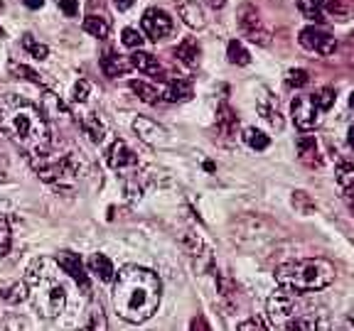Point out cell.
<instances>
[{"label": "cell", "mask_w": 354, "mask_h": 331, "mask_svg": "<svg viewBox=\"0 0 354 331\" xmlns=\"http://www.w3.org/2000/svg\"><path fill=\"white\" fill-rule=\"evenodd\" d=\"M162 285L153 270L128 265L113 280V309L131 324L148 321L160 307Z\"/></svg>", "instance_id": "6da1fadb"}, {"label": "cell", "mask_w": 354, "mask_h": 331, "mask_svg": "<svg viewBox=\"0 0 354 331\" xmlns=\"http://www.w3.org/2000/svg\"><path fill=\"white\" fill-rule=\"evenodd\" d=\"M0 130L28 157L52 148V132L42 118V110L20 96L10 94L0 99Z\"/></svg>", "instance_id": "7a4b0ae2"}, {"label": "cell", "mask_w": 354, "mask_h": 331, "mask_svg": "<svg viewBox=\"0 0 354 331\" xmlns=\"http://www.w3.org/2000/svg\"><path fill=\"white\" fill-rule=\"evenodd\" d=\"M266 312L276 331H330V319L325 309L310 302L305 294L281 290L268 299Z\"/></svg>", "instance_id": "3957f363"}, {"label": "cell", "mask_w": 354, "mask_h": 331, "mask_svg": "<svg viewBox=\"0 0 354 331\" xmlns=\"http://www.w3.org/2000/svg\"><path fill=\"white\" fill-rule=\"evenodd\" d=\"M25 287L32 307L44 319H55L66 307V287L62 282L59 265L52 258H35L25 275Z\"/></svg>", "instance_id": "277c9868"}, {"label": "cell", "mask_w": 354, "mask_h": 331, "mask_svg": "<svg viewBox=\"0 0 354 331\" xmlns=\"http://www.w3.org/2000/svg\"><path fill=\"white\" fill-rule=\"evenodd\" d=\"M276 282L281 290L295 294L320 292L335 282V268L322 258H305L283 263L276 270Z\"/></svg>", "instance_id": "5b68a950"}, {"label": "cell", "mask_w": 354, "mask_h": 331, "mask_svg": "<svg viewBox=\"0 0 354 331\" xmlns=\"http://www.w3.org/2000/svg\"><path fill=\"white\" fill-rule=\"evenodd\" d=\"M32 170L37 177H42L44 182L55 184V187H72L79 177V165L74 160L72 152H57L55 148L44 150V152L28 157Z\"/></svg>", "instance_id": "8992f818"}, {"label": "cell", "mask_w": 354, "mask_h": 331, "mask_svg": "<svg viewBox=\"0 0 354 331\" xmlns=\"http://www.w3.org/2000/svg\"><path fill=\"white\" fill-rule=\"evenodd\" d=\"M140 30H143L148 39L158 42V39L167 37L172 32V17L162 8H148L143 12V17H140Z\"/></svg>", "instance_id": "52a82bcc"}, {"label": "cell", "mask_w": 354, "mask_h": 331, "mask_svg": "<svg viewBox=\"0 0 354 331\" xmlns=\"http://www.w3.org/2000/svg\"><path fill=\"white\" fill-rule=\"evenodd\" d=\"M239 28H241V32L246 34L251 42H256V44L271 42V32H268V28L263 25L261 15L256 12V8L243 6L241 10H239Z\"/></svg>", "instance_id": "ba28073f"}, {"label": "cell", "mask_w": 354, "mask_h": 331, "mask_svg": "<svg viewBox=\"0 0 354 331\" xmlns=\"http://www.w3.org/2000/svg\"><path fill=\"white\" fill-rule=\"evenodd\" d=\"M300 44H303L305 50L317 52V54H322V57L335 54V50H337V39L332 37L330 32H325V30L315 28V25L300 30Z\"/></svg>", "instance_id": "9c48e42d"}, {"label": "cell", "mask_w": 354, "mask_h": 331, "mask_svg": "<svg viewBox=\"0 0 354 331\" xmlns=\"http://www.w3.org/2000/svg\"><path fill=\"white\" fill-rule=\"evenodd\" d=\"M290 113H293L295 128H300L303 132L313 130L320 123V110L310 101V96H295L293 103H290Z\"/></svg>", "instance_id": "30bf717a"}, {"label": "cell", "mask_w": 354, "mask_h": 331, "mask_svg": "<svg viewBox=\"0 0 354 331\" xmlns=\"http://www.w3.org/2000/svg\"><path fill=\"white\" fill-rule=\"evenodd\" d=\"M57 265H59V270L66 272V275L72 277L79 287H82V292L88 294L91 292V282H88V272L84 270V263L79 258V253H72V250H62L57 255Z\"/></svg>", "instance_id": "8fae6325"}, {"label": "cell", "mask_w": 354, "mask_h": 331, "mask_svg": "<svg viewBox=\"0 0 354 331\" xmlns=\"http://www.w3.org/2000/svg\"><path fill=\"white\" fill-rule=\"evenodd\" d=\"M106 162H109L111 170L116 172H133L138 165V157L123 140H113L111 148L106 150Z\"/></svg>", "instance_id": "7c38bea8"}, {"label": "cell", "mask_w": 354, "mask_h": 331, "mask_svg": "<svg viewBox=\"0 0 354 331\" xmlns=\"http://www.w3.org/2000/svg\"><path fill=\"white\" fill-rule=\"evenodd\" d=\"M133 130L138 132V138L148 145H162L167 140L165 128L158 126V123L150 121V118H136V121H133Z\"/></svg>", "instance_id": "4fadbf2b"}, {"label": "cell", "mask_w": 354, "mask_h": 331, "mask_svg": "<svg viewBox=\"0 0 354 331\" xmlns=\"http://www.w3.org/2000/svg\"><path fill=\"white\" fill-rule=\"evenodd\" d=\"M177 12H180L185 25H189L194 30H202L207 25L205 10H202L197 0H177Z\"/></svg>", "instance_id": "5bb4252c"}, {"label": "cell", "mask_w": 354, "mask_h": 331, "mask_svg": "<svg viewBox=\"0 0 354 331\" xmlns=\"http://www.w3.org/2000/svg\"><path fill=\"white\" fill-rule=\"evenodd\" d=\"M131 66H136L138 72H143V74H150V77H160V79H165V69H162V64L158 61V57H153V54H148V52H140V50H136L131 54Z\"/></svg>", "instance_id": "9a60e30c"}, {"label": "cell", "mask_w": 354, "mask_h": 331, "mask_svg": "<svg viewBox=\"0 0 354 331\" xmlns=\"http://www.w3.org/2000/svg\"><path fill=\"white\" fill-rule=\"evenodd\" d=\"M295 150H298L300 162H305L310 167L320 165V145H317L315 135H300L295 140Z\"/></svg>", "instance_id": "2e32d148"}, {"label": "cell", "mask_w": 354, "mask_h": 331, "mask_svg": "<svg viewBox=\"0 0 354 331\" xmlns=\"http://www.w3.org/2000/svg\"><path fill=\"white\" fill-rule=\"evenodd\" d=\"M28 299L25 282H0V307H15Z\"/></svg>", "instance_id": "e0dca14e"}, {"label": "cell", "mask_w": 354, "mask_h": 331, "mask_svg": "<svg viewBox=\"0 0 354 331\" xmlns=\"http://www.w3.org/2000/svg\"><path fill=\"white\" fill-rule=\"evenodd\" d=\"M101 69H104V74L109 79H116V77L128 74V69H131V61H128L126 57L116 54V52H106V54L101 57Z\"/></svg>", "instance_id": "ac0fdd59"}, {"label": "cell", "mask_w": 354, "mask_h": 331, "mask_svg": "<svg viewBox=\"0 0 354 331\" xmlns=\"http://www.w3.org/2000/svg\"><path fill=\"white\" fill-rule=\"evenodd\" d=\"M236 128H239L236 110H234L227 101L219 103V108H216V130H219L221 135H234Z\"/></svg>", "instance_id": "d6986e66"}, {"label": "cell", "mask_w": 354, "mask_h": 331, "mask_svg": "<svg viewBox=\"0 0 354 331\" xmlns=\"http://www.w3.org/2000/svg\"><path fill=\"white\" fill-rule=\"evenodd\" d=\"M259 113H261V118L273 128V130H281L283 128V116H281V108H278V101L271 99L268 94L259 101Z\"/></svg>", "instance_id": "ffe728a7"}, {"label": "cell", "mask_w": 354, "mask_h": 331, "mask_svg": "<svg viewBox=\"0 0 354 331\" xmlns=\"http://www.w3.org/2000/svg\"><path fill=\"white\" fill-rule=\"evenodd\" d=\"M162 99L170 101V103H185V101L192 99V83L185 81V79H172L162 91Z\"/></svg>", "instance_id": "44dd1931"}, {"label": "cell", "mask_w": 354, "mask_h": 331, "mask_svg": "<svg viewBox=\"0 0 354 331\" xmlns=\"http://www.w3.org/2000/svg\"><path fill=\"white\" fill-rule=\"evenodd\" d=\"M88 272H94L101 282H113V280H116L113 263H111L104 253H94L91 258H88Z\"/></svg>", "instance_id": "7402d4cb"}, {"label": "cell", "mask_w": 354, "mask_h": 331, "mask_svg": "<svg viewBox=\"0 0 354 331\" xmlns=\"http://www.w3.org/2000/svg\"><path fill=\"white\" fill-rule=\"evenodd\" d=\"M175 54H177V59H180V61H185V64L194 66L199 61V54H202V50H199V42H197V39L187 37V39H183V42L177 44Z\"/></svg>", "instance_id": "603a6c76"}, {"label": "cell", "mask_w": 354, "mask_h": 331, "mask_svg": "<svg viewBox=\"0 0 354 331\" xmlns=\"http://www.w3.org/2000/svg\"><path fill=\"white\" fill-rule=\"evenodd\" d=\"M79 331H109V321H106V314L101 304H91L86 312V321Z\"/></svg>", "instance_id": "cb8c5ba5"}, {"label": "cell", "mask_w": 354, "mask_h": 331, "mask_svg": "<svg viewBox=\"0 0 354 331\" xmlns=\"http://www.w3.org/2000/svg\"><path fill=\"white\" fill-rule=\"evenodd\" d=\"M335 179H337L339 189H342L347 197L354 194V165L352 162H339L337 170H335Z\"/></svg>", "instance_id": "d4e9b609"}, {"label": "cell", "mask_w": 354, "mask_h": 331, "mask_svg": "<svg viewBox=\"0 0 354 331\" xmlns=\"http://www.w3.org/2000/svg\"><path fill=\"white\" fill-rule=\"evenodd\" d=\"M84 32H88L91 37H99V39H106L111 32V25L106 22V17H96V15H86L82 22Z\"/></svg>", "instance_id": "484cf974"}, {"label": "cell", "mask_w": 354, "mask_h": 331, "mask_svg": "<svg viewBox=\"0 0 354 331\" xmlns=\"http://www.w3.org/2000/svg\"><path fill=\"white\" fill-rule=\"evenodd\" d=\"M82 128H84V132L88 135V140H91V143H101V140H104V135H106L104 123L99 121V116H96V113H86V116L82 118Z\"/></svg>", "instance_id": "4316f807"}, {"label": "cell", "mask_w": 354, "mask_h": 331, "mask_svg": "<svg viewBox=\"0 0 354 331\" xmlns=\"http://www.w3.org/2000/svg\"><path fill=\"white\" fill-rule=\"evenodd\" d=\"M131 91L138 96L143 103H150V106H155L162 99V94L155 86H150V83H145V81H136V79L131 81Z\"/></svg>", "instance_id": "83f0119b"}, {"label": "cell", "mask_w": 354, "mask_h": 331, "mask_svg": "<svg viewBox=\"0 0 354 331\" xmlns=\"http://www.w3.org/2000/svg\"><path fill=\"white\" fill-rule=\"evenodd\" d=\"M227 57H229V61H232V64H236V66H246L251 61L249 50H246V47H243L239 39H232V42H229Z\"/></svg>", "instance_id": "f1b7e54d"}, {"label": "cell", "mask_w": 354, "mask_h": 331, "mask_svg": "<svg viewBox=\"0 0 354 331\" xmlns=\"http://www.w3.org/2000/svg\"><path fill=\"white\" fill-rule=\"evenodd\" d=\"M335 99H337V94H335V88L332 86H325V88H320V91H315V94L310 96V101L317 106V110H330L332 106H335Z\"/></svg>", "instance_id": "f546056e"}, {"label": "cell", "mask_w": 354, "mask_h": 331, "mask_svg": "<svg viewBox=\"0 0 354 331\" xmlns=\"http://www.w3.org/2000/svg\"><path fill=\"white\" fill-rule=\"evenodd\" d=\"M295 6H298V10L303 12L308 20L325 22V12H322V8L317 6V0H295Z\"/></svg>", "instance_id": "4dcf8cb0"}, {"label": "cell", "mask_w": 354, "mask_h": 331, "mask_svg": "<svg viewBox=\"0 0 354 331\" xmlns=\"http://www.w3.org/2000/svg\"><path fill=\"white\" fill-rule=\"evenodd\" d=\"M22 47H25V50H28L35 59H47V57H50V47H47V44H42V42H37V39H35L30 32L22 34Z\"/></svg>", "instance_id": "1f68e13d"}, {"label": "cell", "mask_w": 354, "mask_h": 331, "mask_svg": "<svg viewBox=\"0 0 354 331\" xmlns=\"http://www.w3.org/2000/svg\"><path fill=\"white\" fill-rule=\"evenodd\" d=\"M243 143L249 145L251 150H266L271 145V140H268V135L256 130V128H246V130H243Z\"/></svg>", "instance_id": "d6a6232c"}, {"label": "cell", "mask_w": 354, "mask_h": 331, "mask_svg": "<svg viewBox=\"0 0 354 331\" xmlns=\"http://www.w3.org/2000/svg\"><path fill=\"white\" fill-rule=\"evenodd\" d=\"M10 72L15 74V77H22V79H28V81L37 83V86H50V83H47V81L42 79V74L32 72V69H30V66H25V64H17V61H10Z\"/></svg>", "instance_id": "836d02e7"}, {"label": "cell", "mask_w": 354, "mask_h": 331, "mask_svg": "<svg viewBox=\"0 0 354 331\" xmlns=\"http://www.w3.org/2000/svg\"><path fill=\"white\" fill-rule=\"evenodd\" d=\"M10 245H12L10 223H8V219H0V255L10 253Z\"/></svg>", "instance_id": "e575fe53"}, {"label": "cell", "mask_w": 354, "mask_h": 331, "mask_svg": "<svg viewBox=\"0 0 354 331\" xmlns=\"http://www.w3.org/2000/svg\"><path fill=\"white\" fill-rule=\"evenodd\" d=\"M293 206L300 211V214H310V211H315V201H310V197L303 192V189L293 192Z\"/></svg>", "instance_id": "d590c367"}, {"label": "cell", "mask_w": 354, "mask_h": 331, "mask_svg": "<svg viewBox=\"0 0 354 331\" xmlns=\"http://www.w3.org/2000/svg\"><path fill=\"white\" fill-rule=\"evenodd\" d=\"M308 81H310V77L305 69H290V72L286 74V83L290 88H303Z\"/></svg>", "instance_id": "8d00e7d4"}, {"label": "cell", "mask_w": 354, "mask_h": 331, "mask_svg": "<svg viewBox=\"0 0 354 331\" xmlns=\"http://www.w3.org/2000/svg\"><path fill=\"white\" fill-rule=\"evenodd\" d=\"M121 42L131 50H140V44H143V34L138 32L136 28H126L121 32Z\"/></svg>", "instance_id": "74e56055"}, {"label": "cell", "mask_w": 354, "mask_h": 331, "mask_svg": "<svg viewBox=\"0 0 354 331\" xmlns=\"http://www.w3.org/2000/svg\"><path fill=\"white\" fill-rule=\"evenodd\" d=\"M3 331H32V324L25 317H10V319H6V329Z\"/></svg>", "instance_id": "f35d334b"}, {"label": "cell", "mask_w": 354, "mask_h": 331, "mask_svg": "<svg viewBox=\"0 0 354 331\" xmlns=\"http://www.w3.org/2000/svg\"><path fill=\"white\" fill-rule=\"evenodd\" d=\"M72 96H74V101H77V103H84V101L88 99V81H77L74 83V91H72Z\"/></svg>", "instance_id": "ab89813d"}, {"label": "cell", "mask_w": 354, "mask_h": 331, "mask_svg": "<svg viewBox=\"0 0 354 331\" xmlns=\"http://www.w3.org/2000/svg\"><path fill=\"white\" fill-rule=\"evenodd\" d=\"M59 3V10L64 12L66 17H77L79 15V3L77 0H57Z\"/></svg>", "instance_id": "60d3db41"}, {"label": "cell", "mask_w": 354, "mask_h": 331, "mask_svg": "<svg viewBox=\"0 0 354 331\" xmlns=\"http://www.w3.org/2000/svg\"><path fill=\"white\" fill-rule=\"evenodd\" d=\"M239 331H268V329H266L263 321H259V319H246V321H241V324H239Z\"/></svg>", "instance_id": "b9f144b4"}, {"label": "cell", "mask_w": 354, "mask_h": 331, "mask_svg": "<svg viewBox=\"0 0 354 331\" xmlns=\"http://www.w3.org/2000/svg\"><path fill=\"white\" fill-rule=\"evenodd\" d=\"M317 6L322 8V12H342V6H339V0H317Z\"/></svg>", "instance_id": "7bdbcfd3"}, {"label": "cell", "mask_w": 354, "mask_h": 331, "mask_svg": "<svg viewBox=\"0 0 354 331\" xmlns=\"http://www.w3.org/2000/svg\"><path fill=\"white\" fill-rule=\"evenodd\" d=\"M189 331H209V324H207V321L202 319V317H199V319H194V321H192Z\"/></svg>", "instance_id": "ee69618b"}, {"label": "cell", "mask_w": 354, "mask_h": 331, "mask_svg": "<svg viewBox=\"0 0 354 331\" xmlns=\"http://www.w3.org/2000/svg\"><path fill=\"white\" fill-rule=\"evenodd\" d=\"M113 6H116L121 12H126V10H131V8L136 6V0H113Z\"/></svg>", "instance_id": "f6af8a7d"}, {"label": "cell", "mask_w": 354, "mask_h": 331, "mask_svg": "<svg viewBox=\"0 0 354 331\" xmlns=\"http://www.w3.org/2000/svg\"><path fill=\"white\" fill-rule=\"evenodd\" d=\"M22 3H25L28 8H32V10H37V8H42L44 0H22Z\"/></svg>", "instance_id": "bcb514c9"}, {"label": "cell", "mask_w": 354, "mask_h": 331, "mask_svg": "<svg viewBox=\"0 0 354 331\" xmlns=\"http://www.w3.org/2000/svg\"><path fill=\"white\" fill-rule=\"evenodd\" d=\"M207 3H209V6L214 8V10H221V8L227 6V0H207Z\"/></svg>", "instance_id": "7dc6e473"}, {"label": "cell", "mask_w": 354, "mask_h": 331, "mask_svg": "<svg viewBox=\"0 0 354 331\" xmlns=\"http://www.w3.org/2000/svg\"><path fill=\"white\" fill-rule=\"evenodd\" d=\"M344 329H347V331H354V309H352V314L347 317V321H344Z\"/></svg>", "instance_id": "c3c4849f"}, {"label": "cell", "mask_w": 354, "mask_h": 331, "mask_svg": "<svg viewBox=\"0 0 354 331\" xmlns=\"http://www.w3.org/2000/svg\"><path fill=\"white\" fill-rule=\"evenodd\" d=\"M347 143H349V148H354V126H349V130H347Z\"/></svg>", "instance_id": "681fc988"}, {"label": "cell", "mask_w": 354, "mask_h": 331, "mask_svg": "<svg viewBox=\"0 0 354 331\" xmlns=\"http://www.w3.org/2000/svg\"><path fill=\"white\" fill-rule=\"evenodd\" d=\"M6 174H8V170H6V160H3V157H0V182H3V179H6Z\"/></svg>", "instance_id": "f907efd6"}, {"label": "cell", "mask_w": 354, "mask_h": 331, "mask_svg": "<svg viewBox=\"0 0 354 331\" xmlns=\"http://www.w3.org/2000/svg\"><path fill=\"white\" fill-rule=\"evenodd\" d=\"M349 106H352V108H354V91H352V94H349Z\"/></svg>", "instance_id": "816d5d0a"}, {"label": "cell", "mask_w": 354, "mask_h": 331, "mask_svg": "<svg viewBox=\"0 0 354 331\" xmlns=\"http://www.w3.org/2000/svg\"><path fill=\"white\" fill-rule=\"evenodd\" d=\"M0 37H6V32H3V30H0Z\"/></svg>", "instance_id": "f5cc1de1"}, {"label": "cell", "mask_w": 354, "mask_h": 331, "mask_svg": "<svg viewBox=\"0 0 354 331\" xmlns=\"http://www.w3.org/2000/svg\"><path fill=\"white\" fill-rule=\"evenodd\" d=\"M0 10H3V0H0Z\"/></svg>", "instance_id": "db71d44e"}]
</instances>
